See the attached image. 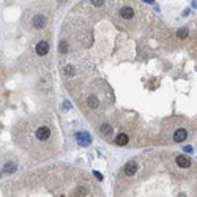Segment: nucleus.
<instances>
[{"label":"nucleus","instance_id":"obj_4","mask_svg":"<svg viewBox=\"0 0 197 197\" xmlns=\"http://www.w3.org/2000/svg\"><path fill=\"white\" fill-rule=\"evenodd\" d=\"M136 172H137V163L129 161V163L125 166V174H126L128 177H134Z\"/></svg>","mask_w":197,"mask_h":197},{"label":"nucleus","instance_id":"obj_6","mask_svg":"<svg viewBox=\"0 0 197 197\" xmlns=\"http://www.w3.org/2000/svg\"><path fill=\"white\" fill-rule=\"evenodd\" d=\"M186 137H188V133H186V129H185V128L177 129V131H175V134H174V140H175V142H183Z\"/></svg>","mask_w":197,"mask_h":197},{"label":"nucleus","instance_id":"obj_17","mask_svg":"<svg viewBox=\"0 0 197 197\" xmlns=\"http://www.w3.org/2000/svg\"><path fill=\"white\" fill-rule=\"evenodd\" d=\"M93 175H95V177H96V178H98V180H99V181H101V180H103V175H101V174H99V172H93Z\"/></svg>","mask_w":197,"mask_h":197},{"label":"nucleus","instance_id":"obj_15","mask_svg":"<svg viewBox=\"0 0 197 197\" xmlns=\"http://www.w3.org/2000/svg\"><path fill=\"white\" fill-rule=\"evenodd\" d=\"M91 3H93L95 6H101L104 3V0H91Z\"/></svg>","mask_w":197,"mask_h":197},{"label":"nucleus","instance_id":"obj_18","mask_svg":"<svg viewBox=\"0 0 197 197\" xmlns=\"http://www.w3.org/2000/svg\"><path fill=\"white\" fill-rule=\"evenodd\" d=\"M145 2H148V3H153V0H145Z\"/></svg>","mask_w":197,"mask_h":197},{"label":"nucleus","instance_id":"obj_5","mask_svg":"<svg viewBox=\"0 0 197 197\" xmlns=\"http://www.w3.org/2000/svg\"><path fill=\"white\" fill-rule=\"evenodd\" d=\"M35 50H36L38 55H46L47 52H49V44H47L46 41H39V43L36 44Z\"/></svg>","mask_w":197,"mask_h":197},{"label":"nucleus","instance_id":"obj_3","mask_svg":"<svg viewBox=\"0 0 197 197\" xmlns=\"http://www.w3.org/2000/svg\"><path fill=\"white\" fill-rule=\"evenodd\" d=\"M175 163H177V166L181 167V169H188V167L191 166V159H189L188 156H185V155L177 156V158H175Z\"/></svg>","mask_w":197,"mask_h":197},{"label":"nucleus","instance_id":"obj_11","mask_svg":"<svg viewBox=\"0 0 197 197\" xmlns=\"http://www.w3.org/2000/svg\"><path fill=\"white\" fill-rule=\"evenodd\" d=\"M101 133H103L104 136L109 137V136L112 134V128H111L109 125H103V126H101Z\"/></svg>","mask_w":197,"mask_h":197},{"label":"nucleus","instance_id":"obj_12","mask_svg":"<svg viewBox=\"0 0 197 197\" xmlns=\"http://www.w3.org/2000/svg\"><path fill=\"white\" fill-rule=\"evenodd\" d=\"M58 49H60L62 54H66V52H68V44H66V41H65V39H62V41H60Z\"/></svg>","mask_w":197,"mask_h":197},{"label":"nucleus","instance_id":"obj_10","mask_svg":"<svg viewBox=\"0 0 197 197\" xmlns=\"http://www.w3.org/2000/svg\"><path fill=\"white\" fill-rule=\"evenodd\" d=\"M87 104H88V107H91V109H96L99 103H98V98H95V96H88Z\"/></svg>","mask_w":197,"mask_h":197},{"label":"nucleus","instance_id":"obj_16","mask_svg":"<svg viewBox=\"0 0 197 197\" xmlns=\"http://www.w3.org/2000/svg\"><path fill=\"white\" fill-rule=\"evenodd\" d=\"M66 74H74V68L73 66H66Z\"/></svg>","mask_w":197,"mask_h":197},{"label":"nucleus","instance_id":"obj_9","mask_svg":"<svg viewBox=\"0 0 197 197\" xmlns=\"http://www.w3.org/2000/svg\"><path fill=\"white\" fill-rule=\"evenodd\" d=\"M128 140H129V139H128L126 134H118L117 139H115V143H117V145H126Z\"/></svg>","mask_w":197,"mask_h":197},{"label":"nucleus","instance_id":"obj_1","mask_svg":"<svg viewBox=\"0 0 197 197\" xmlns=\"http://www.w3.org/2000/svg\"><path fill=\"white\" fill-rule=\"evenodd\" d=\"M35 136H36L38 140H41V142L47 140V139L50 137V128H49V126H39V128L36 129Z\"/></svg>","mask_w":197,"mask_h":197},{"label":"nucleus","instance_id":"obj_7","mask_svg":"<svg viewBox=\"0 0 197 197\" xmlns=\"http://www.w3.org/2000/svg\"><path fill=\"white\" fill-rule=\"evenodd\" d=\"M76 137H77L79 145H82V147H87L88 143H90V136H88V133H79Z\"/></svg>","mask_w":197,"mask_h":197},{"label":"nucleus","instance_id":"obj_13","mask_svg":"<svg viewBox=\"0 0 197 197\" xmlns=\"http://www.w3.org/2000/svg\"><path fill=\"white\" fill-rule=\"evenodd\" d=\"M5 172H8V174H13V172H14V170H16V164H13V163H8L6 166H5Z\"/></svg>","mask_w":197,"mask_h":197},{"label":"nucleus","instance_id":"obj_2","mask_svg":"<svg viewBox=\"0 0 197 197\" xmlns=\"http://www.w3.org/2000/svg\"><path fill=\"white\" fill-rule=\"evenodd\" d=\"M46 22H47V19H46V16H43V14H36V16H33V19H32V24H33L35 29H43V27H46Z\"/></svg>","mask_w":197,"mask_h":197},{"label":"nucleus","instance_id":"obj_14","mask_svg":"<svg viewBox=\"0 0 197 197\" xmlns=\"http://www.w3.org/2000/svg\"><path fill=\"white\" fill-rule=\"evenodd\" d=\"M177 35H178V38H186L188 36V30L186 29H180Z\"/></svg>","mask_w":197,"mask_h":197},{"label":"nucleus","instance_id":"obj_8","mask_svg":"<svg viewBox=\"0 0 197 197\" xmlns=\"http://www.w3.org/2000/svg\"><path fill=\"white\" fill-rule=\"evenodd\" d=\"M120 16L125 18V19H131V18H134V10L133 8H129V6H123L120 10Z\"/></svg>","mask_w":197,"mask_h":197}]
</instances>
